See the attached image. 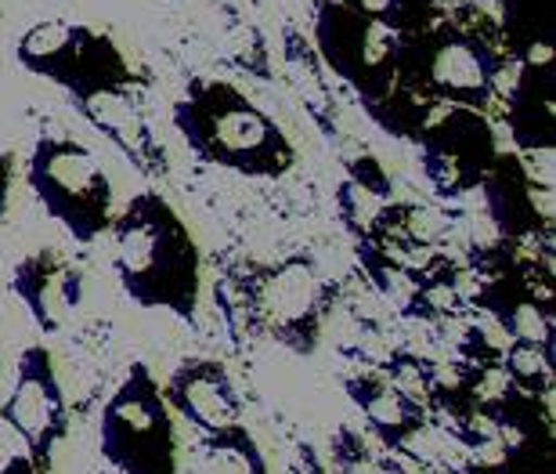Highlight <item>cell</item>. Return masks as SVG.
Wrapping results in <instances>:
<instances>
[{
	"label": "cell",
	"instance_id": "obj_15",
	"mask_svg": "<svg viewBox=\"0 0 556 474\" xmlns=\"http://www.w3.org/2000/svg\"><path fill=\"white\" fill-rule=\"evenodd\" d=\"M73 109L98 130V135H105L124 152L127 163L141 178H149L155 185L170 178V157H166V146L155 138L149 116H144V109L138 102V87L94 95Z\"/></svg>",
	"mask_w": 556,
	"mask_h": 474
},
{
	"label": "cell",
	"instance_id": "obj_10",
	"mask_svg": "<svg viewBox=\"0 0 556 474\" xmlns=\"http://www.w3.org/2000/svg\"><path fill=\"white\" fill-rule=\"evenodd\" d=\"M0 424L26 442V460L40 474H51L54 449L70 435V410L59 381L54 356L43 345L22 348L15 384L0 402Z\"/></svg>",
	"mask_w": 556,
	"mask_h": 474
},
{
	"label": "cell",
	"instance_id": "obj_31",
	"mask_svg": "<svg viewBox=\"0 0 556 474\" xmlns=\"http://www.w3.org/2000/svg\"><path fill=\"white\" fill-rule=\"evenodd\" d=\"M0 359H4V351H0Z\"/></svg>",
	"mask_w": 556,
	"mask_h": 474
},
{
	"label": "cell",
	"instance_id": "obj_6",
	"mask_svg": "<svg viewBox=\"0 0 556 474\" xmlns=\"http://www.w3.org/2000/svg\"><path fill=\"white\" fill-rule=\"evenodd\" d=\"M26 185L37 203L76 242L91 247L113 225V182L84 141L40 135L26 160Z\"/></svg>",
	"mask_w": 556,
	"mask_h": 474
},
{
	"label": "cell",
	"instance_id": "obj_1",
	"mask_svg": "<svg viewBox=\"0 0 556 474\" xmlns=\"http://www.w3.org/2000/svg\"><path fill=\"white\" fill-rule=\"evenodd\" d=\"M340 294L343 279L307 250L278 261H228L214 283L217 312L236 345L271 340L300 359L318 351Z\"/></svg>",
	"mask_w": 556,
	"mask_h": 474
},
{
	"label": "cell",
	"instance_id": "obj_17",
	"mask_svg": "<svg viewBox=\"0 0 556 474\" xmlns=\"http://www.w3.org/2000/svg\"><path fill=\"white\" fill-rule=\"evenodd\" d=\"M506 127L514 152H556V62L514 65L506 87Z\"/></svg>",
	"mask_w": 556,
	"mask_h": 474
},
{
	"label": "cell",
	"instance_id": "obj_23",
	"mask_svg": "<svg viewBox=\"0 0 556 474\" xmlns=\"http://www.w3.org/2000/svg\"><path fill=\"white\" fill-rule=\"evenodd\" d=\"M332 4L348 8L362 18L380 22V26L397 33V37H408V33L430 26L441 15V8L430 4V0H332Z\"/></svg>",
	"mask_w": 556,
	"mask_h": 474
},
{
	"label": "cell",
	"instance_id": "obj_4",
	"mask_svg": "<svg viewBox=\"0 0 556 474\" xmlns=\"http://www.w3.org/2000/svg\"><path fill=\"white\" fill-rule=\"evenodd\" d=\"M170 124L195 160L242 178H286L300 160L278 120L220 76L188 80L170 109Z\"/></svg>",
	"mask_w": 556,
	"mask_h": 474
},
{
	"label": "cell",
	"instance_id": "obj_30",
	"mask_svg": "<svg viewBox=\"0 0 556 474\" xmlns=\"http://www.w3.org/2000/svg\"><path fill=\"white\" fill-rule=\"evenodd\" d=\"M430 4H438V8H441V4H444V0H430Z\"/></svg>",
	"mask_w": 556,
	"mask_h": 474
},
{
	"label": "cell",
	"instance_id": "obj_24",
	"mask_svg": "<svg viewBox=\"0 0 556 474\" xmlns=\"http://www.w3.org/2000/svg\"><path fill=\"white\" fill-rule=\"evenodd\" d=\"M376 370L383 373L387 381L394 384V388H402L408 399H416L427 406L430 391L438 388L441 381V366L427 356H419L413 348H391L383 351V359L376 362Z\"/></svg>",
	"mask_w": 556,
	"mask_h": 474
},
{
	"label": "cell",
	"instance_id": "obj_20",
	"mask_svg": "<svg viewBox=\"0 0 556 474\" xmlns=\"http://www.w3.org/2000/svg\"><path fill=\"white\" fill-rule=\"evenodd\" d=\"M498 370L520 395L531 399H553L556 388V362L553 345H535V340H506Z\"/></svg>",
	"mask_w": 556,
	"mask_h": 474
},
{
	"label": "cell",
	"instance_id": "obj_28",
	"mask_svg": "<svg viewBox=\"0 0 556 474\" xmlns=\"http://www.w3.org/2000/svg\"><path fill=\"white\" fill-rule=\"evenodd\" d=\"M455 474H514L506 467H484V464H473V460H459L455 464Z\"/></svg>",
	"mask_w": 556,
	"mask_h": 474
},
{
	"label": "cell",
	"instance_id": "obj_8",
	"mask_svg": "<svg viewBox=\"0 0 556 474\" xmlns=\"http://www.w3.org/2000/svg\"><path fill=\"white\" fill-rule=\"evenodd\" d=\"M311 51L321 62V70L351 87L365 113L394 91L397 33L380 22L354 15L332 0H315Z\"/></svg>",
	"mask_w": 556,
	"mask_h": 474
},
{
	"label": "cell",
	"instance_id": "obj_12",
	"mask_svg": "<svg viewBox=\"0 0 556 474\" xmlns=\"http://www.w3.org/2000/svg\"><path fill=\"white\" fill-rule=\"evenodd\" d=\"M481 196L495 239L514 242V247H535V253L539 247L542 253H553V200L539 203V196H553V189L531 182L517 152H498L481 182Z\"/></svg>",
	"mask_w": 556,
	"mask_h": 474
},
{
	"label": "cell",
	"instance_id": "obj_29",
	"mask_svg": "<svg viewBox=\"0 0 556 474\" xmlns=\"http://www.w3.org/2000/svg\"><path fill=\"white\" fill-rule=\"evenodd\" d=\"M0 474H40V471L29 464V460H26V453H22V457H11L8 464L0 467Z\"/></svg>",
	"mask_w": 556,
	"mask_h": 474
},
{
	"label": "cell",
	"instance_id": "obj_18",
	"mask_svg": "<svg viewBox=\"0 0 556 474\" xmlns=\"http://www.w3.org/2000/svg\"><path fill=\"white\" fill-rule=\"evenodd\" d=\"M498 43L514 65L556 62V22L553 0H498Z\"/></svg>",
	"mask_w": 556,
	"mask_h": 474
},
{
	"label": "cell",
	"instance_id": "obj_5",
	"mask_svg": "<svg viewBox=\"0 0 556 474\" xmlns=\"http://www.w3.org/2000/svg\"><path fill=\"white\" fill-rule=\"evenodd\" d=\"M15 59L26 73L62 87L73 105L144 84V76L127 62L124 48L109 33L84 22H37L18 37Z\"/></svg>",
	"mask_w": 556,
	"mask_h": 474
},
{
	"label": "cell",
	"instance_id": "obj_2",
	"mask_svg": "<svg viewBox=\"0 0 556 474\" xmlns=\"http://www.w3.org/2000/svg\"><path fill=\"white\" fill-rule=\"evenodd\" d=\"M514 62L498 43L495 18L484 11H441L430 26L397 37L394 91L427 109L488 113L503 95Z\"/></svg>",
	"mask_w": 556,
	"mask_h": 474
},
{
	"label": "cell",
	"instance_id": "obj_9",
	"mask_svg": "<svg viewBox=\"0 0 556 474\" xmlns=\"http://www.w3.org/2000/svg\"><path fill=\"white\" fill-rule=\"evenodd\" d=\"M419 171L438 200L452 203L481 189L498 160V130L477 109H438L416 138Z\"/></svg>",
	"mask_w": 556,
	"mask_h": 474
},
{
	"label": "cell",
	"instance_id": "obj_11",
	"mask_svg": "<svg viewBox=\"0 0 556 474\" xmlns=\"http://www.w3.org/2000/svg\"><path fill=\"white\" fill-rule=\"evenodd\" d=\"M466 304L492 319L509 340L553 345V258L520 253L509 269L488 275V279H477L473 290L466 294Z\"/></svg>",
	"mask_w": 556,
	"mask_h": 474
},
{
	"label": "cell",
	"instance_id": "obj_3",
	"mask_svg": "<svg viewBox=\"0 0 556 474\" xmlns=\"http://www.w3.org/2000/svg\"><path fill=\"white\" fill-rule=\"evenodd\" d=\"M113 272L130 304L195 323L203 301V253L163 192L144 189L109 225Z\"/></svg>",
	"mask_w": 556,
	"mask_h": 474
},
{
	"label": "cell",
	"instance_id": "obj_26",
	"mask_svg": "<svg viewBox=\"0 0 556 474\" xmlns=\"http://www.w3.org/2000/svg\"><path fill=\"white\" fill-rule=\"evenodd\" d=\"M506 340L509 337L492 323V319H488V323L466 326V334H463L459 348H455V351H459V362H473V366H498Z\"/></svg>",
	"mask_w": 556,
	"mask_h": 474
},
{
	"label": "cell",
	"instance_id": "obj_21",
	"mask_svg": "<svg viewBox=\"0 0 556 474\" xmlns=\"http://www.w3.org/2000/svg\"><path fill=\"white\" fill-rule=\"evenodd\" d=\"M329 457H332V471L337 474H416L402 457L365 446V438L348 424L337 427V435H332Z\"/></svg>",
	"mask_w": 556,
	"mask_h": 474
},
{
	"label": "cell",
	"instance_id": "obj_25",
	"mask_svg": "<svg viewBox=\"0 0 556 474\" xmlns=\"http://www.w3.org/2000/svg\"><path fill=\"white\" fill-rule=\"evenodd\" d=\"M383 203H391V200H380V196L365 192L362 185H354L351 178H343L337 185V214H340V225L348 228V236L354 242H376V228H380Z\"/></svg>",
	"mask_w": 556,
	"mask_h": 474
},
{
	"label": "cell",
	"instance_id": "obj_19",
	"mask_svg": "<svg viewBox=\"0 0 556 474\" xmlns=\"http://www.w3.org/2000/svg\"><path fill=\"white\" fill-rule=\"evenodd\" d=\"M195 453L203 474H271L264 449L257 446L250 427L242 424H231L214 435H199Z\"/></svg>",
	"mask_w": 556,
	"mask_h": 474
},
{
	"label": "cell",
	"instance_id": "obj_13",
	"mask_svg": "<svg viewBox=\"0 0 556 474\" xmlns=\"http://www.w3.org/2000/svg\"><path fill=\"white\" fill-rule=\"evenodd\" d=\"M163 402L199 435L225 432L242 424V399L231 381V370L220 359H185L166 384H160Z\"/></svg>",
	"mask_w": 556,
	"mask_h": 474
},
{
	"label": "cell",
	"instance_id": "obj_27",
	"mask_svg": "<svg viewBox=\"0 0 556 474\" xmlns=\"http://www.w3.org/2000/svg\"><path fill=\"white\" fill-rule=\"evenodd\" d=\"M11 185H15V152H0V222L11 203Z\"/></svg>",
	"mask_w": 556,
	"mask_h": 474
},
{
	"label": "cell",
	"instance_id": "obj_22",
	"mask_svg": "<svg viewBox=\"0 0 556 474\" xmlns=\"http://www.w3.org/2000/svg\"><path fill=\"white\" fill-rule=\"evenodd\" d=\"M354 253H358L365 279L372 283V290L380 294L383 301H391L394 308H402L416 286V269H408L405 261H397L394 253H387L383 247H376V242H354Z\"/></svg>",
	"mask_w": 556,
	"mask_h": 474
},
{
	"label": "cell",
	"instance_id": "obj_7",
	"mask_svg": "<svg viewBox=\"0 0 556 474\" xmlns=\"http://www.w3.org/2000/svg\"><path fill=\"white\" fill-rule=\"evenodd\" d=\"M98 453L116 474H177V427L160 381L135 362L98 416Z\"/></svg>",
	"mask_w": 556,
	"mask_h": 474
},
{
	"label": "cell",
	"instance_id": "obj_16",
	"mask_svg": "<svg viewBox=\"0 0 556 474\" xmlns=\"http://www.w3.org/2000/svg\"><path fill=\"white\" fill-rule=\"evenodd\" d=\"M343 391L354 402V410L365 416L369 435L380 442L383 453L413 457L419 435H427L430 413L427 406L408 399L402 388H394L380 370H362L343 377Z\"/></svg>",
	"mask_w": 556,
	"mask_h": 474
},
{
	"label": "cell",
	"instance_id": "obj_14",
	"mask_svg": "<svg viewBox=\"0 0 556 474\" xmlns=\"http://www.w3.org/2000/svg\"><path fill=\"white\" fill-rule=\"evenodd\" d=\"M11 294L18 297L40 334H62L84 301V272L59 250H33L11 269Z\"/></svg>",
	"mask_w": 556,
	"mask_h": 474
}]
</instances>
